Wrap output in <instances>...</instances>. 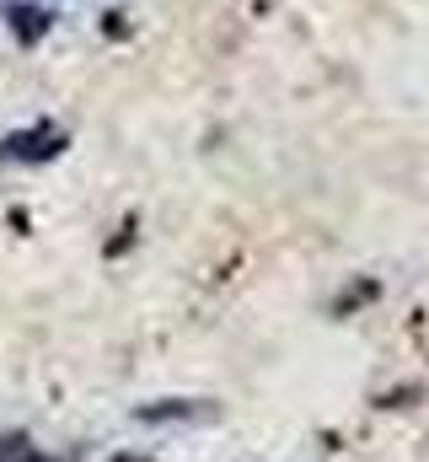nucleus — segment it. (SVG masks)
Masks as SVG:
<instances>
[{"mask_svg": "<svg viewBox=\"0 0 429 462\" xmlns=\"http://www.w3.org/2000/svg\"><path fill=\"white\" fill-rule=\"evenodd\" d=\"M5 151L38 162V156H54V151H59V134H54V129H43V134H16V140H5Z\"/></svg>", "mask_w": 429, "mask_h": 462, "instance_id": "f257e3e1", "label": "nucleus"}, {"mask_svg": "<svg viewBox=\"0 0 429 462\" xmlns=\"http://www.w3.org/2000/svg\"><path fill=\"white\" fill-rule=\"evenodd\" d=\"M11 27H16V32H22V38L32 43V38H38V32L49 27V16H38L32 5H16V11H11Z\"/></svg>", "mask_w": 429, "mask_h": 462, "instance_id": "f03ea898", "label": "nucleus"}, {"mask_svg": "<svg viewBox=\"0 0 429 462\" xmlns=\"http://www.w3.org/2000/svg\"><path fill=\"white\" fill-rule=\"evenodd\" d=\"M118 462H145V457H118Z\"/></svg>", "mask_w": 429, "mask_h": 462, "instance_id": "7ed1b4c3", "label": "nucleus"}, {"mask_svg": "<svg viewBox=\"0 0 429 462\" xmlns=\"http://www.w3.org/2000/svg\"><path fill=\"white\" fill-rule=\"evenodd\" d=\"M22 462H43V457H22Z\"/></svg>", "mask_w": 429, "mask_h": 462, "instance_id": "20e7f679", "label": "nucleus"}]
</instances>
